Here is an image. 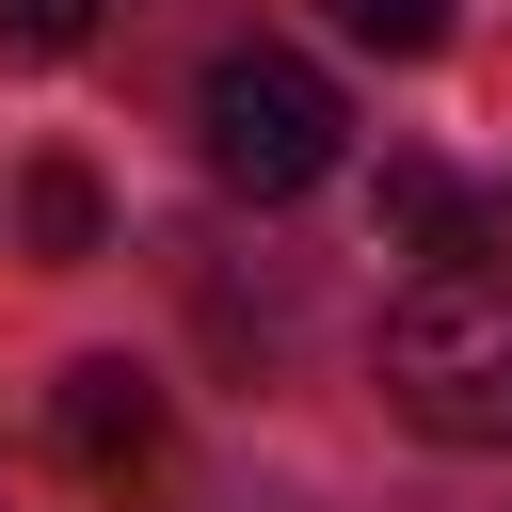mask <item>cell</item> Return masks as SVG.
I'll list each match as a JSON object with an SVG mask.
<instances>
[{"label": "cell", "mask_w": 512, "mask_h": 512, "mask_svg": "<svg viewBox=\"0 0 512 512\" xmlns=\"http://www.w3.org/2000/svg\"><path fill=\"white\" fill-rule=\"evenodd\" d=\"M384 400L432 432V448H512V272L464 256V272H416L384 304Z\"/></svg>", "instance_id": "6da1fadb"}, {"label": "cell", "mask_w": 512, "mask_h": 512, "mask_svg": "<svg viewBox=\"0 0 512 512\" xmlns=\"http://www.w3.org/2000/svg\"><path fill=\"white\" fill-rule=\"evenodd\" d=\"M192 160H208L224 192L288 208V192H320V176L352 160V112H336V80H320L304 48H224L208 96H192Z\"/></svg>", "instance_id": "7a4b0ae2"}, {"label": "cell", "mask_w": 512, "mask_h": 512, "mask_svg": "<svg viewBox=\"0 0 512 512\" xmlns=\"http://www.w3.org/2000/svg\"><path fill=\"white\" fill-rule=\"evenodd\" d=\"M48 432H64L80 464H128V448L160 432V384H144L128 352H80V368H64V400H48Z\"/></svg>", "instance_id": "3957f363"}, {"label": "cell", "mask_w": 512, "mask_h": 512, "mask_svg": "<svg viewBox=\"0 0 512 512\" xmlns=\"http://www.w3.org/2000/svg\"><path fill=\"white\" fill-rule=\"evenodd\" d=\"M384 224H400V240H432V272H464V256H480V192H464V176H432V160H384Z\"/></svg>", "instance_id": "277c9868"}, {"label": "cell", "mask_w": 512, "mask_h": 512, "mask_svg": "<svg viewBox=\"0 0 512 512\" xmlns=\"http://www.w3.org/2000/svg\"><path fill=\"white\" fill-rule=\"evenodd\" d=\"M16 224H32V256H48V272H80V256L112 240V208H96V176H80V160H32V192H16Z\"/></svg>", "instance_id": "5b68a950"}, {"label": "cell", "mask_w": 512, "mask_h": 512, "mask_svg": "<svg viewBox=\"0 0 512 512\" xmlns=\"http://www.w3.org/2000/svg\"><path fill=\"white\" fill-rule=\"evenodd\" d=\"M336 32L384 48V64H432V48H448V0H336Z\"/></svg>", "instance_id": "8992f818"}, {"label": "cell", "mask_w": 512, "mask_h": 512, "mask_svg": "<svg viewBox=\"0 0 512 512\" xmlns=\"http://www.w3.org/2000/svg\"><path fill=\"white\" fill-rule=\"evenodd\" d=\"M96 48V0H0V64H64Z\"/></svg>", "instance_id": "52a82bcc"}]
</instances>
